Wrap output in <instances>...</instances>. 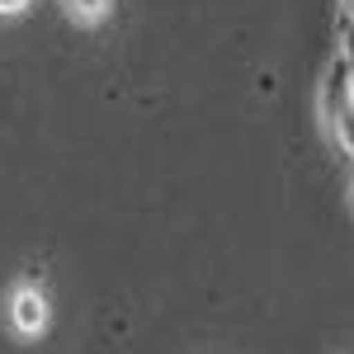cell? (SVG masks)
Masks as SVG:
<instances>
[{
    "label": "cell",
    "instance_id": "1",
    "mask_svg": "<svg viewBox=\"0 0 354 354\" xmlns=\"http://www.w3.org/2000/svg\"><path fill=\"white\" fill-rule=\"evenodd\" d=\"M10 326L19 330V335H43V326H48V298H43V288L19 283L10 293Z\"/></svg>",
    "mask_w": 354,
    "mask_h": 354
},
{
    "label": "cell",
    "instance_id": "2",
    "mask_svg": "<svg viewBox=\"0 0 354 354\" xmlns=\"http://www.w3.org/2000/svg\"><path fill=\"white\" fill-rule=\"evenodd\" d=\"M62 5H66V15H71V19H81V24H95V19H104V15H109L113 0H62Z\"/></svg>",
    "mask_w": 354,
    "mask_h": 354
},
{
    "label": "cell",
    "instance_id": "3",
    "mask_svg": "<svg viewBox=\"0 0 354 354\" xmlns=\"http://www.w3.org/2000/svg\"><path fill=\"white\" fill-rule=\"evenodd\" d=\"M28 0H0V15H24Z\"/></svg>",
    "mask_w": 354,
    "mask_h": 354
},
{
    "label": "cell",
    "instance_id": "4",
    "mask_svg": "<svg viewBox=\"0 0 354 354\" xmlns=\"http://www.w3.org/2000/svg\"><path fill=\"white\" fill-rule=\"evenodd\" d=\"M345 5H350V10H354V0H345Z\"/></svg>",
    "mask_w": 354,
    "mask_h": 354
},
{
    "label": "cell",
    "instance_id": "5",
    "mask_svg": "<svg viewBox=\"0 0 354 354\" xmlns=\"http://www.w3.org/2000/svg\"><path fill=\"white\" fill-rule=\"evenodd\" d=\"M350 198H354V194H350Z\"/></svg>",
    "mask_w": 354,
    "mask_h": 354
}]
</instances>
